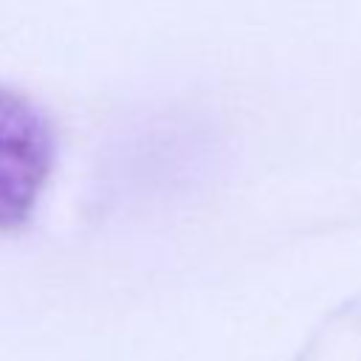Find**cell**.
<instances>
[{
    "label": "cell",
    "instance_id": "cell-1",
    "mask_svg": "<svg viewBox=\"0 0 361 361\" xmlns=\"http://www.w3.org/2000/svg\"><path fill=\"white\" fill-rule=\"evenodd\" d=\"M54 130L20 90L0 85V231L23 226L54 166Z\"/></svg>",
    "mask_w": 361,
    "mask_h": 361
}]
</instances>
